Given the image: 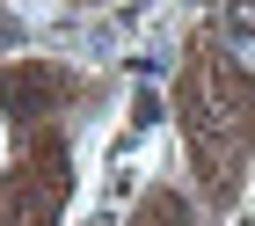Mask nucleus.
Wrapping results in <instances>:
<instances>
[{
  "mask_svg": "<svg viewBox=\"0 0 255 226\" xmlns=\"http://www.w3.org/2000/svg\"><path fill=\"white\" fill-rule=\"evenodd\" d=\"M138 190H146V168H138L131 153H110L102 161V183H95V226H117L138 205Z\"/></svg>",
  "mask_w": 255,
  "mask_h": 226,
  "instance_id": "f257e3e1",
  "label": "nucleus"
},
{
  "mask_svg": "<svg viewBox=\"0 0 255 226\" xmlns=\"http://www.w3.org/2000/svg\"><path fill=\"white\" fill-rule=\"evenodd\" d=\"M219 37H226V58L241 73H255V0H226L219 7Z\"/></svg>",
  "mask_w": 255,
  "mask_h": 226,
  "instance_id": "f03ea898",
  "label": "nucleus"
},
{
  "mask_svg": "<svg viewBox=\"0 0 255 226\" xmlns=\"http://www.w3.org/2000/svg\"><path fill=\"white\" fill-rule=\"evenodd\" d=\"M160 124H168V95H160V88H131V95H124V139H131V146L153 139Z\"/></svg>",
  "mask_w": 255,
  "mask_h": 226,
  "instance_id": "7ed1b4c3",
  "label": "nucleus"
},
{
  "mask_svg": "<svg viewBox=\"0 0 255 226\" xmlns=\"http://www.w3.org/2000/svg\"><path fill=\"white\" fill-rule=\"evenodd\" d=\"M124 73H131L138 88H160V80H168V44H131V51H124Z\"/></svg>",
  "mask_w": 255,
  "mask_h": 226,
  "instance_id": "20e7f679",
  "label": "nucleus"
},
{
  "mask_svg": "<svg viewBox=\"0 0 255 226\" xmlns=\"http://www.w3.org/2000/svg\"><path fill=\"white\" fill-rule=\"evenodd\" d=\"M0 146H7V139H0Z\"/></svg>",
  "mask_w": 255,
  "mask_h": 226,
  "instance_id": "39448f33",
  "label": "nucleus"
}]
</instances>
